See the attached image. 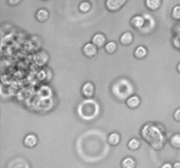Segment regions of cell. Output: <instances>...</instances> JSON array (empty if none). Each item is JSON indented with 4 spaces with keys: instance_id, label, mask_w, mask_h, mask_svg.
I'll list each match as a JSON object with an SVG mask.
<instances>
[{
    "instance_id": "cell-18",
    "label": "cell",
    "mask_w": 180,
    "mask_h": 168,
    "mask_svg": "<svg viewBox=\"0 0 180 168\" xmlns=\"http://www.w3.org/2000/svg\"><path fill=\"white\" fill-rule=\"evenodd\" d=\"M171 14H172V18L175 19V20H180V5H176L172 9V12H171Z\"/></svg>"
},
{
    "instance_id": "cell-10",
    "label": "cell",
    "mask_w": 180,
    "mask_h": 168,
    "mask_svg": "<svg viewBox=\"0 0 180 168\" xmlns=\"http://www.w3.org/2000/svg\"><path fill=\"white\" fill-rule=\"evenodd\" d=\"M35 17L38 21L40 22H45L49 18V12L46 8H40L35 14Z\"/></svg>"
},
{
    "instance_id": "cell-15",
    "label": "cell",
    "mask_w": 180,
    "mask_h": 168,
    "mask_svg": "<svg viewBox=\"0 0 180 168\" xmlns=\"http://www.w3.org/2000/svg\"><path fill=\"white\" fill-rule=\"evenodd\" d=\"M104 47H105V50H106L107 53H114L116 52L118 45H117V43L114 40H111V41H108Z\"/></svg>"
},
{
    "instance_id": "cell-3",
    "label": "cell",
    "mask_w": 180,
    "mask_h": 168,
    "mask_svg": "<svg viewBox=\"0 0 180 168\" xmlns=\"http://www.w3.org/2000/svg\"><path fill=\"white\" fill-rule=\"evenodd\" d=\"M92 42L98 48L105 46L107 44V37L102 32H96L92 38Z\"/></svg>"
},
{
    "instance_id": "cell-21",
    "label": "cell",
    "mask_w": 180,
    "mask_h": 168,
    "mask_svg": "<svg viewBox=\"0 0 180 168\" xmlns=\"http://www.w3.org/2000/svg\"><path fill=\"white\" fill-rule=\"evenodd\" d=\"M7 3L9 5H19L20 3V0H8Z\"/></svg>"
},
{
    "instance_id": "cell-13",
    "label": "cell",
    "mask_w": 180,
    "mask_h": 168,
    "mask_svg": "<svg viewBox=\"0 0 180 168\" xmlns=\"http://www.w3.org/2000/svg\"><path fill=\"white\" fill-rule=\"evenodd\" d=\"M145 5L149 10L156 11L160 7V5H162V1L161 0H146Z\"/></svg>"
},
{
    "instance_id": "cell-2",
    "label": "cell",
    "mask_w": 180,
    "mask_h": 168,
    "mask_svg": "<svg viewBox=\"0 0 180 168\" xmlns=\"http://www.w3.org/2000/svg\"><path fill=\"white\" fill-rule=\"evenodd\" d=\"M81 93L84 97H87V98L93 97L94 93H95V86H94L93 82H92L90 81L84 82L82 86Z\"/></svg>"
},
{
    "instance_id": "cell-1",
    "label": "cell",
    "mask_w": 180,
    "mask_h": 168,
    "mask_svg": "<svg viewBox=\"0 0 180 168\" xmlns=\"http://www.w3.org/2000/svg\"><path fill=\"white\" fill-rule=\"evenodd\" d=\"M98 50H99V48L94 45L92 42H87L84 45L83 48H82L83 53L88 58L94 57L98 53Z\"/></svg>"
},
{
    "instance_id": "cell-8",
    "label": "cell",
    "mask_w": 180,
    "mask_h": 168,
    "mask_svg": "<svg viewBox=\"0 0 180 168\" xmlns=\"http://www.w3.org/2000/svg\"><path fill=\"white\" fill-rule=\"evenodd\" d=\"M144 23H145V20H144L143 16H141L140 14L134 15L133 18L131 19V20H130L131 26H133L136 29H139L141 27H142L143 25H144Z\"/></svg>"
},
{
    "instance_id": "cell-12",
    "label": "cell",
    "mask_w": 180,
    "mask_h": 168,
    "mask_svg": "<svg viewBox=\"0 0 180 168\" xmlns=\"http://www.w3.org/2000/svg\"><path fill=\"white\" fill-rule=\"evenodd\" d=\"M120 139H121L120 134L116 131L111 132L107 137V142L111 145H117L120 142Z\"/></svg>"
},
{
    "instance_id": "cell-17",
    "label": "cell",
    "mask_w": 180,
    "mask_h": 168,
    "mask_svg": "<svg viewBox=\"0 0 180 168\" xmlns=\"http://www.w3.org/2000/svg\"><path fill=\"white\" fill-rule=\"evenodd\" d=\"M171 144L173 146L174 148H180V134L176 133L170 139Z\"/></svg>"
},
{
    "instance_id": "cell-14",
    "label": "cell",
    "mask_w": 180,
    "mask_h": 168,
    "mask_svg": "<svg viewBox=\"0 0 180 168\" xmlns=\"http://www.w3.org/2000/svg\"><path fill=\"white\" fill-rule=\"evenodd\" d=\"M141 140L137 137H132L128 143H127V147L130 149L131 151H135L138 150L141 146Z\"/></svg>"
},
{
    "instance_id": "cell-9",
    "label": "cell",
    "mask_w": 180,
    "mask_h": 168,
    "mask_svg": "<svg viewBox=\"0 0 180 168\" xmlns=\"http://www.w3.org/2000/svg\"><path fill=\"white\" fill-rule=\"evenodd\" d=\"M121 167L122 168H135L136 167V160L131 156H127L121 160Z\"/></svg>"
},
{
    "instance_id": "cell-6",
    "label": "cell",
    "mask_w": 180,
    "mask_h": 168,
    "mask_svg": "<svg viewBox=\"0 0 180 168\" xmlns=\"http://www.w3.org/2000/svg\"><path fill=\"white\" fill-rule=\"evenodd\" d=\"M141 97L137 95H132L130 97H128L126 100V104L127 107H129L130 109H136L139 107L141 104Z\"/></svg>"
},
{
    "instance_id": "cell-23",
    "label": "cell",
    "mask_w": 180,
    "mask_h": 168,
    "mask_svg": "<svg viewBox=\"0 0 180 168\" xmlns=\"http://www.w3.org/2000/svg\"><path fill=\"white\" fill-rule=\"evenodd\" d=\"M178 68V71L180 73V62L178 63V68Z\"/></svg>"
},
{
    "instance_id": "cell-11",
    "label": "cell",
    "mask_w": 180,
    "mask_h": 168,
    "mask_svg": "<svg viewBox=\"0 0 180 168\" xmlns=\"http://www.w3.org/2000/svg\"><path fill=\"white\" fill-rule=\"evenodd\" d=\"M133 54L137 59H143L147 56L148 54V49L146 46L140 45L135 47L134 51H133Z\"/></svg>"
},
{
    "instance_id": "cell-19",
    "label": "cell",
    "mask_w": 180,
    "mask_h": 168,
    "mask_svg": "<svg viewBox=\"0 0 180 168\" xmlns=\"http://www.w3.org/2000/svg\"><path fill=\"white\" fill-rule=\"evenodd\" d=\"M173 116L177 121H179L180 122V108H178L177 110L174 111Z\"/></svg>"
},
{
    "instance_id": "cell-4",
    "label": "cell",
    "mask_w": 180,
    "mask_h": 168,
    "mask_svg": "<svg viewBox=\"0 0 180 168\" xmlns=\"http://www.w3.org/2000/svg\"><path fill=\"white\" fill-rule=\"evenodd\" d=\"M126 4L125 0H107L106 1V6L112 12H116Z\"/></svg>"
},
{
    "instance_id": "cell-16",
    "label": "cell",
    "mask_w": 180,
    "mask_h": 168,
    "mask_svg": "<svg viewBox=\"0 0 180 168\" xmlns=\"http://www.w3.org/2000/svg\"><path fill=\"white\" fill-rule=\"evenodd\" d=\"M91 8H92V4L89 1H82L78 5V10L81 13H87L91 10Z\"/></svg>"
},
{
    "instance_id": "cell-22",
    "label": "cell",
    "mask_w": 180,
    "mask_h": 168,
    "mask_svg": "<svg viewBox=\"0 0 180 168\" xmlns=\"http://www.w3.org/2000/svg\"><path fill=\"white\" fill-rule=\"evenodd\" d=\"M173 168H180V162H175L173 164Z\"/></svg>"
},
{
    "instance_id": "cell-20",
    "label": "cell",
    "mask_w": 180,
    "mask_h": 168,
    "mask_svg": "<svg viewBox=\"0 0 180 168\" xmlns=\"http://www.w3.org/2000/svg\"><path fill=\"white\" fill-rule=\"evenodd\" d=\"M160 168H173V165L171 164L170 162H165L161 166Z\"/></svg>"
},
{
    "instance_id": "cell-7",
    "label": "cell",
    "mask_w": 180,
    "mask_h": 168,
    "mask_svg": "<svg viewBox=\"0 0 180 168\" xmlns=\"http://www.w3.org/2000/svg\"><path fill=\"white\" fill-rule=\"evenodd\" d=\"M133 34L130 31H126L124 32L120 37V42L124 46H129L130 44H132V42L133 41Z\"/></svg>"
},
{
    "instance_id": "cell-5",
    "label": "cell",
    "mask_w": 180,
    "mask_h": 168,
    "mask_svg": "<svg viewBox=\"0 0 180 168\" xmlns=\"http://www.w3.org/2000/svg\"><path fill=\"white\" fill-rule=\"evenodd\" d=\"M23 143H24V145L26 147L33 148V147H34L37 144V143H38V137L36 136L35 134H33V133H28L24 137Z\"/></svg>"
}]
</instances>
